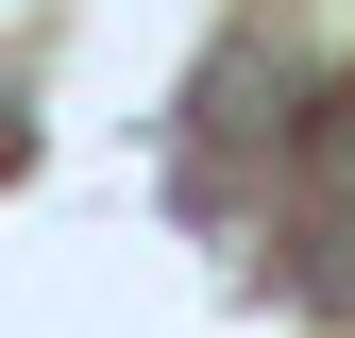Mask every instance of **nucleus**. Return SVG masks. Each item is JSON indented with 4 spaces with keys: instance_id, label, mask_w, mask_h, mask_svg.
<instances>
[{
    "instance_id": "nucleus-1",
    "label": "nucleus",
    "mask_w": 355,
    "mask_h": 338,
    "mask_svg": "<svg viewBox=\"0 0 355 338\" xmlns=\"http://www.w3.org/2000/svg\"><path fill=\"white\" fill-rule=\"evenodd\" d=\"M288 287L355 338V84H338V118H304V220H288Z\"/></svg>"
}]
</instances>
